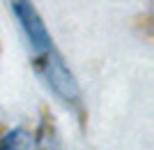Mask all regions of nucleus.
<instances>
[{"label":"nucleus","mask_w":154,"mask_h":150,"mask_svg":"<svg viewBox=\"0 0 154 150\" xmlns=\"http://www.w3.org/2000/svg\"><path fill=\"white\" fill-rule=\"evenodd\" d=\"M23 148H26V141H23V136L19 132L12 134V136H5L2 143H0V150H23Z\"/></svg>","instance_id":"nucleus-2"},{"label":"nucleus","mask_w":154,"mask_h":150,"mask_svg":"<svg viewBox=\"0 0 154 150\" xmlns=\"http://www.w3.org/2000/svg\"><path fill=\"white\" fill-rule=\"evenodd\" d=\"M12 2H14V9H16V14H19L23 28H26L28 37H30L32 46L37 49L39 58L44 60L46 76L51 78V83L62 92L64 97H74V95H76L74 81H71L69 74L64 72L62 62L58 60V53H55V49H53V44H51V39H48V35H46L44 26H42V21H39L37 12L32 9L30 0H12Z\"/></svg>","instance_id":"nucleus-1"}]
</instances>
